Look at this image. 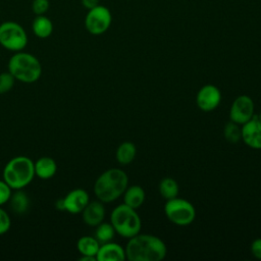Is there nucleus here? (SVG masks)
Wrapping results in <instances>:
<instances>
[{
	"label": "nucleus",
	"mask_w": 261,
	"mask_h": 261,
	"mask_svg": "<svg viewBox=\"0 0 261 261\" xmlns=\"http://www.w3.org/2000/svg\"><path fill=\"white\" fill-rule=\"evenodd\" d=\"M124 251L129 261H160L167 254L166 245L161 239L140 232L128 239Z\"/></svg>",
	"instance_id": "1"
},
{
	"label": "nucleus",
	"mask_w": 261,
	"mask_h": 261,
	"mask_svg": "<svg viewBox=\"0 0 261 261\" xmlns=\"http://www.w3.org/2000/svg\"><path fill=\"white\" fill-rule=\"evenodd\" d=\"M127 187V174L120 168H109L95 180L94 194L99 201L110 203L122 196Z\"/></svg>",
	"instance_id": "2"
},
{
	"label": "nucleus",
	"mask_w": 261,
	"mask_h": 261,
	"mask_svg": "<svg viewBox=\"0 0 261 261\" xmlns=\"http://www.w3.org/2000/svg\"><path fill=\"white\" fill-rule=\"evenodd\" d=\"M2 175L3 180L12 190H22L36 175L34 161L27 156H15L5 164Z\"/></svg>",
	"instance_id": "3"
},
{
	"label": "nucleus",
	"mask_w": 261,
	"mask_h": 261,
	"mask_svg": "<svg viewBox=\"0 0 261 261\" xmlns=\"http://www.w3.org/2000/svg\"><path fill=\"white\" fill-rule=\"evenodd\" d=\"M8 71L16 81L24 84L37 82L42 74V65L39 59L31 53L15 52L8 61Z\"/></svg>",
	"instance_id": "4"
},
{
	"label": "nucleus",
	"mask_w": 261,
	"mask_h": 261,
	"mask_svg": "<svg viewBox=\"0 0 261 261\" xmlns=\"http://www.w3.org/2000/svg\"><path fill=\"white\" fill-rule=\"evenodd\" d=\"M110 223L115 229V232L120 237L129 239L138 234L142 227L140 215L136 209L123 204L116 206L110 214Z\"/></svg>",
	"instance_id": "5"
},
{
	"label": "nucleus",
	"mask_w": 261,
	"mask_h": 261,
	"mask_svg": "<svg viewBox=\"0 0 261 261\" xmlns=\"http://www.w3.org/2000/svg\"><path fill=\"white\" fill-rule=\"evenodd\" d=\"M164 213L170 222L179 226L191 224L196 217V210L193 204L186 199L177 197L166 200Z\"/></svg>",
	"instance_id": "6"
},
{
	"label": "nucleus",
	"mask_w": 261,
	"mask_h": 261,
	"mask_svg": "<svg viewBox=\"0 0 261 261\" xmlns=\"http://www.w3.org/2000/svg\"><path fill=\"white\" fill-rule=\"evenodd\" d=\"M28 44L24 29L15 21H4L0 24V45L13 52L21 51Z\"/></svg>",
	"instance_id": "7"
},
{
	"label": "nucleus",
	"mask_w": 261,
	"mask_h": 261,
	"mask_svg": "<svg viewBox=\"0 0 261 261\" xmlns=\"http://www.w3.org/2000/svg\"><path fill=\"white\" fill-rule=\"evenodd\" d=\"M111 21L112 15L110 10L99 4L96 7L89 9L85 17V28L91 35L99 36L104 34L110 28Z\"/></svg>",
	"instance_id": "8"
},
{
	"label": "nucleus",
	"mask_w": 261,
	"mask_h": 261,
	"mask_svg": "<svg viewBox=\"0 0 261 261\" xmlns=\"http://www.w3.org/2000/svg\"><path fill=\"white\" fill-rule=\"evenodd\" d=\"M254 102L248 95L238 96L229 108V120L242 125L254 116Z\"/></svg>",
	"instance_id": "9"
},
{
	"label": "nucleus",
	"mask_w": 261,
	"mask_h": 261,
	"mask_svg": "<svg viewBox=\"0 0 261 261\" xmlns=\"http://www.w3.org/2000/svg\"><path fill=\"white\" fill-rule=\"evenodd\" d=\"M221 101V92L214 85H205L197 93L196 104L205 112L212 111L218 107Z\"/></svg>",
	"instance_id": "10"
},
{
	"label": "nucleus",
	"mask_w": 261,
	"mask_h": 261,
	"mask_svg": "<svg viewBox=\"0 0 261 261\" xmlns=\"http://www.w3.org/2000/svg\"><path fill=\"white\" fill-rule=\"evenodd\" d=\"M241 140L251 149H261V122L254 116L241 125Z\"/></svg>",
	"instance_id": "11"
},
{
	"label": "nucleus",
	"mask_w": 261,
	"mask_h": 261,
	"mask_svg": "<svg viewBox=\"0 0 261 261\" xmlns=\"http://www.w3.org/2000/svg\"><path fill=\"white\" fill-rule=\"evenodd\" d=\"M62 200L64 211H67L70 214H80L90 202V196L84 189H74Z\"/></svg>",
	"instance_id": "12"
},
{
	"label": "nucleus",
	"mask_w": 261,
	"mask_h": 261,
	"mask_svg": "<svg viewBox=\"0 0 261 261\" xmlns=\"http://www.w3.org/2000/svg\"><path fill=\"white\" fill-rule=\"evenodd\" d=\"M82 216L86 224L90 226H97L105 217V207L103 202L99 200L90 201L82 211Z\"/></svg>",
	"instance_id": "13"
},
{
	"label": "nucleus",
	"mask_w": 261,
	"mask_h": 261,
	"mask_svg": "<svg viewBox=\"0 0 261 261\" xmlns=\"http://www.w3.org/2000/svg\"><path fill=\"white\" fill-rule=\"evenodd\" d=\"M125 259L124 248L111 241L101 244L96 255L97 261H123Z\"/></svg>",
	"instance_id": "14"
},
{
	"label": "nucleus",
	"mask_w": 261,
	"mask_h": 261,
	"mask_svg": "<svg viewBox=\"0 0 261 261\" xmlns=\"http://www.w3.org/2000/svg\"><path fill=\"white\" fill-rule=\"evenodd\" d=\"M35 174L42 179H49L53 177L57 171V164L51 157H41L34 162Z\"/></svg>",
	"instance_id": "15"
},
{
	"label": "nucleus",
	"mask_w": 261,
	"mask_h": 261,
	"mask_svg": "<svg viewBox=\"0 0 261 261\" xmlns=\"http://www.w3.org/2000/svg\"><path fill=\"white\" fill-rule=\"evenodd\" d=\"M122 196L123 203L134 209H138L139 207H141L144 204L146 198L144 189L138 185L127 187Z\"/></svg>",
	"instance_id": "16"
},
{
	"label": "nucleus",
	"mask_w": 261,
	"mask_h": 261,
	"mask_svg": "<svg viewBox=\"0 0 261 261\" xmlns=\"http://www.w3.org/2000/svg\"><path fill=\"white\" fill-rule=\"evenodd\" d=\"M32 29L35 34L40 39H46L51 36L53 32V23L50 18L44 15H37L32 23Z\"/></svg>",
	"instance_id": "17"
},
{
	"label": "nucleus",
	"mask_w": 261,
	"mask_h": 261,
	"mask_svg": "<svg viewBox=\"0 0 261 261\" xmlns=\"http://www.w3.org/2000/svg\"><path fill=\"white\" fill-rule=\"evenodd\" d=\"M100 245L101 244L98 242V240L95 237L84 236L79 239L76 243V248L82 256H89V257L96 258Z\"/></svg>",
	"instance_id": "18"
},
{
	"label": "nucleus",
	"mask_w": 261,
	"mask_h": 261,
	"mask_svg": "<svg viewBox=\"0 0 261 261\" xmlns=\"http://www.w3.org/2000/svg\"><path fill=\"white\" fill-rule=\"evenodd\" d=\"M137 154V148L132 142L121 143L115 152V158L121 165H127L133 162Z\"/></svg>",
	"instance_id": "19"
},
{
	"label": "nucleus",
	"mask_w": 261,
	"mask_h": 261,
	"mask_svg": "<svg viewBox=\"0 0 261 261\" xmlns=\"http://www.w3.org/2000/svg\"><path fill=\"white\" fill-rule=\"evenodd\" d=\"M158 190H159V193L162 196V198H164L165 200H170V199L177 197L178 192H179L177 182L175 181V179H173L172 177H169V176L163 177L160 180V182L158 185Z\"/></svg>",
	"instance_id": "20"
},
{
	"label": "nucleus",
	"mask_w": 261,
	"mask_h": 261,
	"mask_svg": "<svg viewBox=\"0 0 261 261\" xmlns=\"http://www.w3.org/2000/svg\"><path fill=\"white\" fill-rule=\"evenodd\" d=\"M9 202H10V207L12 211L17 214L25 213L30 204L27 194L21 190H16L15 193L11 194Z\"/></svg>",
	"instance_id": "21"
},
{
	"label": "nucleus",
	"mask_w": 261,
	"mask_h": 261,
	"mask_svg": "<svg viewBox=\"0 0 261 261\" xmlns=\"http://www.w3.org/2000/svg\"><path fill=\"white\" fill-rule=\"evenodd\" d=\"M95 238L98 240L100 244H104L113 240L115 236V229L110 222H101L96 226Z\"/></svg>",
	"instance_id": "22"
},
{
	"label": "nucleus",
	"mask_w": 261,
	"mask_h": 261,
	"mask_svg": "<svg viewBox=\"0 0 261 261\" xmlns=\"http://www.w3.org/2000/svg\"><path fill=\"white\" fill-rule=\"evenodd\" d=\"M223 135L227 142L236 144L241 140V127L240 124L229 120L223 127Z\"/></svg>",
	"instance_id": "23"
},
{
	"label": "nucleus",
	"mask_w": 261,
	"mask_h": 261,
	"mask_svg": "<svg viewBox=\"0 0 261 261\" xmlns=\"http://www.w3.org/2000/svg\"><path fill=\"white\" fill-rule=\"evenodd\" d=\"M15 79L13 75L8 72H1L0 73V94H5L9 92L14 86Z\"/></svg>",
	"instance_id": "24"
},
{
	"label": "nucleus",
	"mask_w": 261,
	"mask_h": 261,
	"mask_svg": "<svg viewBox=\"0 0 261 261\" xmlns=\"http://www.w3.org/2000/svg\"><path fill=\"white\" fill-rule=\"evenodd\" d=\"M50 7L49 0H33L32 10L36 15H44Z\"/></svg>",
	"instance_id": "25"
},
{
	"label": "nucleus",
	"mask_w": 261,
	"mask_h": 261,
	"mask_svg": "<svg viewBox=\"0 0 261 261\" xmlns=\"http://www.w3.org/2000/svg\"><path fill=\"white\" fill-rule=\"evenodd\" d=\"M11 226L9 214L0 206V236L6 233Z\"/></svg>",
	"instance_id": "26"
},
{
	"label": "nucleus",
	"mask_w": 261,
	"mask_h": 261,
	"mask_svg": "<svg viewBox=\"0 0 261 261\" xmlns=\"http://www.w3.org/2000/svg\"><path fill=\"white\" fill-rule=\"evenodd\" d=\"M12 194V189L2 179L0 180V206L6 204Z\"/></svg>",
	"instance_id": "27"
},
{
	"label": "nucleus",
	"mask_w": 261,
	"mask_h": 261,
	"mask_svg": "<svg viewBox=\"0 0 261 261\" xmlns=\"http://www.w3.org/2000/svg\"><path fill=\"white\" fill-rule=\"evenodd\" d=\"M251 253L256 258L261 260V238L255 239L251 244Z\"/></svg>",
	"instance_id": "28"
},
{
	"label": "nucleus",
	"mask_w": 261,
	"mask_h": 261,
	"mask_svg": "<svg viewBox=\"0 0 261 261\" xmlns=\"http://www.w3.org/2000/svg\"><path fill=\"white\" fill-rule=\"evenodd\" d=\"M81 1H82L83 6L85 8H87L88 10L96 7L97 5H99V0H81Z\"/></svg>",
	"instance_id": "29"
},
{
	"label": "nucleus",
	"mask_w": 261,
	"mask_h": 261,
	"mask_svg": "<svg viewBox=\"0 0 261 261\" xmlns=\"http://www.w3.org/2000/svg\"><path fill=\"white\" fill-rule=\"evenodd\" d=\"M56 208L59 209V210L64 211V205H63V200L62 199H60V200H58L56 202Z\"/></svg>",
	"instance_id": "30"
},
{
	"label": "nucleus",
	"mask_w": 261,
	"mask_h": 261,
	"mask_svg": "<svg viewBox=\"0 0 261 261\" xmlns=\"http://www.w3.org/2000/svg\"><path fill=\"white\" fill-rule=\"evenodd\" d=\"M81 261H96L95 257H89V256H81Z\"/></svg>",
	"instance_id": "31"
},
{
	"label": "nucleus",
	"mask_w": 261,
	"mask_h": 261,
	"mask_svg": "<svg viewBox=\"0 0 261 261\" xmlns=\"http://www.w3.org/2000/svg\"><path fill=\"white\" fill-rule=\"evenodd\" d=\"M257 118L259 119V121L261 122V111H260V113L259 114H257Z\"/></svg>",
	"instance_id": "32"
}]
</instances>
